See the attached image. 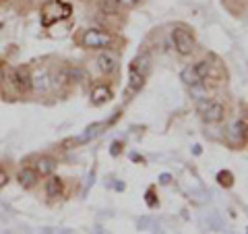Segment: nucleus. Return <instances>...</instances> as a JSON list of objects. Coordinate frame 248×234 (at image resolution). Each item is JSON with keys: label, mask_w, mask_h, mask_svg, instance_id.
Returning a JSON list of instances; mask_svg holds the SVG:
<instances>
[{"label": "nucleus", "mask_w": 248, "mask_h": 234, "mask_svg": "<svg viewBox=\"0 0 248 234\" xmlns=\"http://www.w3.org/2000/svg\"><path fill=\"white\" fill-rule=\"evenodd\" d=\"M112 42H114V35L110 33V31H104V29H87L81 37L83 48H91V50L110 48Z\"/></svg>", "instance_id": "obj_1"}, {"label": "nucleus", "mask_w": 248, "mask_h": 234, "mask_svg": "<svg viewBox=\"0 0 248 234\" xmlns=\"http://www.w3.org/2000/svg\"><path fill=\"white\" fill-rule=\"evenodd\" d=\"M71 17V6L60 2V0H50L42 6V23L46 27H50L54 21H60V19H68Z\"/></svg>", "instance_id": "obj_2"}, {"label": "nucleus", "mask_w": 248, "mask_h": 234, "mask_svg": "<svg viewBox=\"0 0 248 234\" xmlns=\"http://www.w3.org/2000/svg\"><path fill=\"white\" fill-rule=\"evenodd\" d=\"M172 42H174V48L180 56H190V54L195 52V46H197L190 31L180 27V25L172 29Z\"/></svg>", "instance_id": "obj_3"}, {"label": "nucleus", "mask_w": 248, "mask_h": 234, "mask_svg": "<svg viewBox=\"0 0 248 234\" xmlns=\"http://www.w3.org/2000/svg\"><path fill=\"white\" fill-rule=\"evenodd\" d=\"M11 83L17 87L19 93H27L31 91V71L27 67H17V68H11Z\"/></svg>", "instance_id": "obj_4"}, {"label": "nucleus", "mask_w": 248, "mask_h": 234, "mask_svg": "<svg viewBox=\"0 0 248 234\" xmlns=\"http://www.w3.org/2000/svg\"><path fill=\"white\" fill-rule=\"evenodd\" d=\"M201 116H203V120L207 124L221 122L223 116H226V108H223V104H219V102H211L203 112H201Z\"/></svg>", "instance_id": "obj_5"}, {"label": "nucleus", "mask_w": 248, "mask_h": 234, "mask_svg": "<svg viewBox=\"0 0 248 234\" xmlns=\"http://www.w3.org/2000/svg\"><path fill=\"white\" fill-rule=\"evenodd\" d=\"M116 67H118V58H116L114 54L104 52V54H99V56H97V68L104 75H112L116 71Z\"/></svg>", "instance_id": "obj_6"}, {"label": "nucleus", "mask_w": 248, "mask_h": 234, "mask_svg": "<svg viewBox=\"0 0 248 234\" xmlns=\"http://www.w3.org/2000/svg\"><path fill=\"white\" fill-rule=\"evenodd\" d=\"M110 100H112V89L108 87V85L99 83V85H95V87L91 89V102L95 106H102L106 102H110Z\"/></svg>", "instance_id": "obj_7"}, {"label": "nucleus", "mask_w": 248, "mask_h": 234, "mask_svg": "<svg viewBox=\"0 0 248 234\" xmlns=\"http://www.w3.org/2000/svg\"><path fill=\"white\" fill-rule=\"evenodd\" d=\"M50 81H52V77L48 71H37L35 75H31V87L37 91H48L52 85Z\"/></svg>", "instance_id": "obj_8"}, {"label": "nucleus", "mask_w": 248, "mask_h": 234, "mask_svg": "<svg viewBox=\"0 0 248 234\" xmlns=\"http://www.w3.org/2000/svg\"><path fill=\"white\" fill-rule=\"evenodd\" d=\"M54 168H56V160L50 158V155H42V158L35 162V172L40 176H50L54 172Z\"/></svg>", "instance_id": "obj_9"}, {"label": "nucleus", "mask_w": 248, "mask_h": 234, "mask_svg": "<svg viewBox=\"0 0 248 234\" xmlns=\"http://www.w3.org/2000/svg\"><path fill=\"white\" fill-rule=\"evenodd\" d=\"M62 191H64V184H62V178L60 176H50L48 181H46V195H48L50 199L60 197Z\"/></svg>", "instance_id": "obj_10"}, {"label": "nucleus", "mask_w": 248, "mask_h": 234, "mask_svg": "<svg viewBox=\"0 0 248 234\" xmlns=\"http://www.w3.org/2000/svg\"><path fill=\"white\" fill-rule=\"evenodd\" d=\"M17 178H19L21 186H25V189H31V186L37 184V178H40V174L35 172V168H23Z\"/></svg>", "instance_id": "obj_11"}, {"label": "nucleus", "mask_w": 248, "mask_h": 234, "mask_svg": "<svg viewBox=\"0 0 248 234\" xmlns=\"http://www.w3.org/2000/svg\"><path fill=\"white\" fill-rule=\"evenodd\" d=\"M180 79H182L186 85H188V87H190V85H197V83H203V81H201L199 77H197L195 67H192V65H188V67H186L184 71L180 73Z\"/></svg>", "instance_id": "obj_12"}, {"label": "nucleus", "mask_w": 248, "mask_h": 234, "mask_svg": "<svg viewBox=\"0 0 248 234\" xmlns=\"http://www.w3.org/2000/svg\"><path fill=\"white\" fill-rule=\"evenodd\" d=\"M143 79H145V75L139 73V68L135 65L130 67V87H133V89H141L143 87Z\"/></svg>", "instance_id": "obj_13"}, {"label": "nucleus", "mask_w": 248, "mask_h": 234, "mask_svg": "<svg viewBox=\"0 0 248 234\" xmlns=\"http://www.w3.org/2000/svg\"><path fill=\"white\" fill-rule=\"evenodd\" d=\"M192 67H195V73H197V77L201 81H205L209 71H211V65H209L207 60H201V62H197V65H192Z\"/></svg>", "instance_id": "obj_14"}, {"label": "nucleus", "mask_w": 248, "mask_h": 234, "mask_svg": "<svg viewBox=\"0 0 248 234\" xmlns=\"http://www.w3.org/2000/svg\"><path fill=\"white\" fill-rule=\"evenodd\" d=\"M99 11L110 13V15H118L120 4L116 2V0H102V2H99Z\"/></svg>", "instance_id": "obj_15"}, {"label": "nucleus", "mask_w": 248, "mask_h": 234, "mask_svg": "<svg viewBox=\"0 0 248 234\" xmlns=\"http://www.w3.org/2000/svg\"><path fill=\"white\" fill-rule=\"evenodd\" d=\"M99 129H104V124H93V127H89L87 129V133H85V135L79 139V141H89V139H93V137H97L99 135V133H102V131H99Z\"/></svg>", "instance_id": "obj_16"}, {"label": "nucleus", "mask_w": 248, "mask_h": 234, "mask_svg": "<svg viewBox=\"0 0 248 234\" xmlns=\"http://www.w3.org/2000/svg\"><path fill=\"white\" fill-rule=\"evenodd\" d=\"M232 135L244 139V137H246V122H244V120H236L234 127H232Z\"/></svg>", "instance_id": "obj_17"}, {"label": "nucleus", "mask_w": 248, "mask_h": 234, "mask_svg": "<svg viewBox=\"0 0 248 234\" xmlns=\"http://www.w3.org/2000/svg\"><path fill=\"white\" fill-rule=\"evenodd\" d=\"M217 181H219L221 186H232V184H234V176H232V172H228V170H226V172L217 174Z\"/></svg>", "instance_id": "obj_18"}, {"label": "nucleus", "mask_w": 248, "mask_h": 234, "mask_svg": "<svg viewBox=\"0 0 248 234\" xmlns=\"http://www.w3.org/2000/svg\"><path fill=\"white\" fill-rule=\"evenodd\" d=\"M120 6H126V9H135V6H139L143 2V0H116Z\"/></svg>", "instance_id": "obj_19"}, {"label": "nucleus", "mask_w": 248, "mask_h": 234, "mask_svg": "<svg viewBox=\"0 0 248 234\" xmlns=\"http://www.w3.org/2000/svg\"><path fill=\"white\" fill-rule=\"evenodd\" d=\"M6 183H9V174H6L4 170H0V189H2Z\"/></svg>", "instance_id": "obj_20"}]
</instances>
